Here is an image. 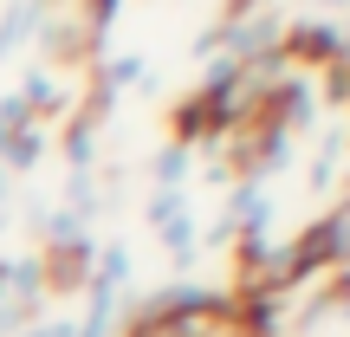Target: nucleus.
<instances>
[{
  "mask_svg": "<svg viewBox=\"0 0 350 337\" xmlns=\"http://www.w3.org/2000/svg\"><path fill=\"white\" fill-rule=\"evenodd\" d=\"M13 188H20V182H13V169H7V163H0V214H7V201H13Z\"/></svg>",
  "mask_w": 350,
  "mask_h": 337,
  "instance_id": "nucleus-5",
  "label": "nucleus"
},
{
  "mask_svg": "<svg viewBox=\"0 0 350 337\" xmlns=\"http://www.w3.org/2000/svg\"><path fill=\"white\" fill-rule=\"evenodd\" d=\"M98 130H104L98 111H78L65 124V169H98Z\"/></svg>",
  "mask_w": 350,
  "mask_h": 337,
  "instance_id": "nucleus-3",
  "label": "nucleus"
},
{
  "mask_svg": "<svg viewBox=\"0 0 350 337\" xmlns=\"http://www.w3.org/2000/svg\"><path fill=\"white\" fill-rule=\"evenodd\" d=\"M331 7H338V13H344V7H350V0H318V13H331Z\"/></svg>",
  "mask_w": 350,
  "mask_h": 337,
  "instance_id": "nucleus-6",
  "label": "nucleus"
},
{
  "mask_svg": "<svg viewBox=\"0 0 350 337\" xmlns=\"http://www.w3.org/2000/svg\"><path fill=\"white\" fill-rule=\"evenodd\" d=\"M150 227H156V240L169 247V260H175V273H195V260H201V221H195V208H188V195H163V188H150Z\"/></svg>",
  "mask_w": 350,
  "mask_h": 337,
  "instance_id": "nucleus-1",
  "label": "nucleus"
},
{
  "mask_svg": "<svg viewBox=\"0 0 350 337\" xmlns=\"http://www.w3.org/2000/svg\"><path fill=\"white\" fill-rule=\"evenodd\" d=\"M188 169H195V150L188 143H163L150 163V182L163 188V195H188Z\"/></svg>",
  "mask_w": 350,
  "mask_h": 337,
  "instance_id": "nucleus-4",
  "label": "nucleus"
},
{
  "mask_svg": "<svg viewBox=\"0 0 350 337\" xmlns=\"http://www.w3.org/2000/svg\"><path fill=\"white\" fill-rule=\"evenodd\" d=\"M46 13H52V0H13V7L0 13V65H7L20 46H39V33H46Z\"/></svg>",
  "mask_w": 350,
  "mask_h": 337,
  "instance_id": "nucleus-2",
  "label": "nucleus"
}]
</instances>
